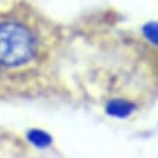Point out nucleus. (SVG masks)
I'll list each match as a JSON object with an SVG mask.
<instances>
[{
  "label": "nucleus",
  "instance_id": "f03ea898",
  "mask_svg": "<svg viewBox=\"0 0 158 158\" xmlns=\"http://www.w3.org/2000/svg\"><path fill=\"white\" fill-rule=\"evenodd\" d=\"M147 36L151 40L156 44H158V24H152L147 26V31H146Z\"/></svg>",
  "mask_w": 158,
  "mask_h": 158
},
{
  "label": "nucleus",
  "instance_id": "f257e3e1",
  "mask_svg": "<svg viewBox=\"0 0 158 158\" xmlns=\"http://www.w3.org/2000/svg\"><path fill=\"white\" fill-rule=\"evenodd\" d=\"M41 43L34 26L19 20L0 21V65L16 69L36 61Z\"/></svg>",
  "mask_w": 158,
  "mask_h": 158
}]
</instances>
